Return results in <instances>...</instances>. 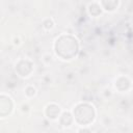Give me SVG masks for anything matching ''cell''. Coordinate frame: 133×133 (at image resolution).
Listing matches in <instances>:
<instances>
[{
    "mask_svg": "<svg viewBox=\"0 0 133 133\" xmlns=\"http://www.w3.org/2000/svg\"><path fill=\"white\" fill-rule=\"evenodd\" d=\"M78 45L76 39L71 36H61L56 43V52L63 58H71L76 55Z\"/></svg>",
    "mask_w": 133,
    "mask_h": 133,
    "instance_id": "obj_1",
    "label": "cell"
},
{
    "mask_svg": "<svg viewBox=\"0 0 133 133\" xmlns=\"http://www.w3.org/2000/svg\"><path fill=\"white\" fill-rule=\"evenodd\" d=\"M76 119L80 124H88L94 118V109L87 104H81L75 109Z\"/></svg>",
    "mask_w": 133,
    "mask_h": 133,
    "instance_id": "obj_2",
    "label": "cell"
}]
</instances>
